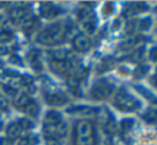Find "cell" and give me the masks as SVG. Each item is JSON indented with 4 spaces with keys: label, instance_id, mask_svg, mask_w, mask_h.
<instances>
[{
    "label": "cell",
    "instance_id": "cell-32",
    "mask_svg": "<svg viewBox=\"0 0 157 145\" xmlns=\"http://www.w3.org/2000/svg\"><path fill=\"white\" fill-rule=\"evenodd\" d=\"M46 145H60V144H59L57 139L50 138V139H46Z\"/></svg>",
    "mask_w": 157,
    "mask_h": 145
},
{
    "label": "cell",
    "instance_id": "cell-26",
    "mask_svg": "<svg viewBox=\"0 0 157 145\" xmlns=\"http://www.w3.org/2000/svg\"><path fill=\"white\" fill-rule=\"evenodd\" d=\"M17 125L20 126L21 130H29L33 128V123H31L30 120H28V119L26 118H22L18 120Z\"/></svg>",
    "mask_w": 157,
    "mask_h": 145
},
{
    "label": "cell",
    "instance_id": "cell-36",
    "mask_svg": "<svg viewBox=\"0 0 157 145\" xmlns=\"http://www.w3.org/2000/svg\"><path fill=\"white\" fill-rule=\"evenodd\" d=\"M0 145H10V141H9V139L0 138Z\"/></svg>",
    "mask_w": 157,
    "mask_h": 145
},
{
    "label": "cell",
    "instance_id": "cell-16",
    "mask_svg": "<svg viewBox=\"0 0 157 145\" xmlns=\"http://www.w3.org/2000/svg\"><path fill=\"white\" fill-rule=\"evenodd\" d=\"M52 58L55 61H67L69 54H68L67 51L65 50H57V51H53L52 52Z\"/></svg>",
    "mask_w": 157,
    "mask_h": 145
},
{
    "label": "cell",
    "instance_id": "cell-5",
    "mask_svg": "<svg viewBox=\"0 0 157 145\" xmlns=\"http://www.w3.org/2000/svg\"><path fill=\"white\" fill-rule=\"evenodd\" d=\"M76 14H78V20L81 21L82 24L94 20V14H93L92 8H90L87 3H82V5L78 8Z\"/></svg>",
    "mask_w": 157,
    "mask_h": 145
},
{
    "label": "cell",
    "instance_id": "cell-9",
    "mask_svg": "<svg viewBox=\"0 0 157 145\" xmlns=\"http://www.w3.org/2000/svg\"><path fill=\"white\" fill-rule=\"evenodd\" d=\"M40 12L44 17H53L59 13V10L51 2H43L40 6Z\"/></svg>",
    "mask_w": 157,
    "mask_h": 145
},
{
    "label": "cell",
    "instance_id": "cell-31",
    "mask_svg": "<svg viewBox=\"0 0 157 145\" xmlns=\"http://www.w3.org/2000/svg\"><path fill=\"white\" fill-rule=\"evenodd\" d=\"M10 63H14V65H21L22 66V59L17 56V55H12L10 57Z\"/></svg>",
    "mask_w": 157,
    "mask_h": 145
},
{
    "label": "cell",
    "instance_id": "cell-37",
    "mask_svg": "<svg viewBox=\"0 0 157 145\" xmlns=\"http://www.w3.org/2000/svg\"><path fill=\"white\" fill-rule=\"evenodd\" d=\"M120 25H121L120 21H115V22L113 23V30H116V29L120 28Z\"/></svg>",
    "mask_w": 157,
    "mask_h": 145
},
{
    "label": "cell",
    "instance_id": "cell-7",
    "mask_svg": "<svg viewBox=\"0 0 157 145\" xmlns=\"http://www.w3.org/2000/svg\"><path fill=\"white\" fill-rule=\"evenodd\" d=\"M51 67L53 71L58 74H63L72 69L73 67V60H67V61H51Z\"/></svg>",
    "mask_w": 157,
    "mask_h": 145
},
{
    "label": "cell",
    "instance_id": "cell-2",
    "mask_svg": "<svg viewBox=\"0 0 157 145\" xmlns=\"http://www.w3.org/2000/svg\"><path fill=\"white\" fill-rule=\"evenodd\" d=\"M114 104L117 109L124 112H130V111L137 110L140 106V103L137 99L130 96L125 89H121L115 96Z\"/></svg>",
    "mask_w": 157,
    "mask_h": 145
},
{
    "label": "cell",
    "instance_id": "cell-28",
    "mask_svg": "<svg viewBox=\"0 0 157 145\" xmlns=\"http://www.w3.org/2000/svg\"><path fill=\"white\" fill-rule=\"evenodd\" d=\"M114 11V5L112 2H108L103 7V15H110Z\"/></svg>",
    "mask_w": 157,
    "mask_h": 145
},
{
    "label": "cell",
    "instance_id": "cell-11",
    "mask_svg": "<svg viewBox=\"0 0 157 145\" xmlns=\"http://www.w3.org/2000/svg\"><path fill=\"white\" fill-rule=\"evenodd\" d=\"M63 120L61 115L56 111H48L44 117V125H57Z\"/></svg>",
    "mask_w": 157,
    "mask_h": 145
},
{
    "label": "cell",
    "instance_id": "cell-8",
    "mask_svg": "<svg viewBox=\"0 0 157 145\" xmlns=\"http://www.w3.org/2000/svg\"><path fill=\"white\" fill-rule=\"evenodd\" d=\"M73 46L78 52H86L90 48V40L84 35H76L73 39Z\"/></svg>",
    "mask_w": 157,
    "mask_h": 145
},
{
    "label": "cell",
    "instance_id": "cell-33",
    "mask_svg": "<svg viewBox=\"0 0 157 145\" xmlns=\"http://www.w3.org/2000/svg\"><path fill=\"white\" fill-rule=\"evenodd\" d=\"M156 55H157V53H156V48H153L152 50H151V52H150V59L152 61H156Z\"/></svg>",
    "mask_w": 157,
    "mask_h": 145
},
{
    "label": "cell",
    "instance_id": "cell-21",
    "mask_svg": "<svg viewBox=\"0 0 157 145\" xmlns=\"http://www.w3.org/2000/svg\"><path fill=\"white\" fill-rule=\"evenodd\" d=\"M105 131L107 134L109 135H112L116 132V124L113 119H108L105 121Z\"/></svg>",
    "mask_w": 157,
    "mask_h": 145
},
{
    "label": "cell",
    "instance_id": "cell-17",
    "mask_svg": "<svg viewBox=\"0 0 157 145\" xmlns=\"http://www.w3.org/2000/svg\"><path fill=\"white\" fill-rule=\"evenodd\" d=\"M30 101L29 100V97L27 93H20V95L15 96V100H14V103L17 108H25L28 102Z\"/></svg>",
    "mask_w": 157,
    "mask_h": 145
},
{
    "label": "cell",
    "instance_id": "cell-23",
    "mask_svg": "<svg viewBox=\"0 0 157 145\" xmlns=\"http://www.w3.org/2000/svg\"><path fill=\"white\" fill-rule=\"evenodd\" d=\"M152 26V20L151 17H145L143 20L140 21L139 23V29L142 31H146L150 29V27Z\"/></svg>",
    "mask_w": 157,
    "mask_h": 145
},
{
    "label": "cell",
    "instance_id": "cell-30",
    "mask_svg": "<svg viewBox=\"0 0 157 145\" xmlns=\"http://www.w3.org/2000/svg\"><path fill=\"white\" fill-rule=\"evenodd\" d=\"M8 109H9V103H8L7 99L0 95V110L7 111Z\"/></svg>",
    "mask_w": 157,
    "mask_h": 145
},
{
    "label": "cell",
    "instance_id": "cell-12",
    "mask_svg": "<svg viewBox=\"0 0 157 145\" xmlns=\"http://www.w3.org/2000/svg\"><path fill=\"white\" fill-rule=\"evenodd\" d=\"M10 16H11L12 20L22 21V22L29 18L28 12L24 8H14V9H12V11L10 12Z\"/></svg>",
    "mask_w": 157,
    "mask_h": 145
},
{
    "label": "cell",
    "instance_id": "cell-10",
    "mask_svg": "<svg viewBox=\"0 0 157 145\" xmlns=\"http://www.w3.org/2000/svg\"><path fill=\"white\" fill-rule=\"evenodd\" d=\"M27 58H28L31 67L36 71H41L42 65H41V61H40V55L38 51H30L28 53V55H27Z\"/></svg>",
    "mask_w": 157,
    "mask_h": 145
},
{
    "label": "cell",
    "instance_id": "cell-18",
    "mask_svg": "<svg viewBox=\"0 0 157 145\" xmlns=\"http://www.w3.org/2000/svg\"><path fill=\"white\" fill-rule=\"evenodd\" d=\"M43 134L46 139H50V138L56 139V125H44Z\"/></svg>",
    "mask_w": 157,
    "mask_h": 145
},
{
    "label": "cell",
    "instance_id": "cell-24",
    "mask_svg": "<svg viewBox=\"0 0 157 145\" xmlns=\"http://www.w3.org/2000/svg\"><path fill=\"white\" fill-rule=\"evenodd\" d=\"M38 143V138L36 136H29V138H23L18 141L17 145H35Z\"/></svg>",
    "mask_w": 157,
    "mask_h": 145
},
{
    "label": "cell",
    "instance_id": "cell-4",
    "mask_svg": "<svg viewBox=\"0 0 157 145\" xmlns=\"http://www.w3.org/2000/svg\"><path fill=\"white\" fill-rule=\"evenodd\" d=\"M75 136H94V125L90 120H80L75 125Z\"/></svg>",
    "mask_w": 157,
    "mask_h": 145
},
{
    "label": "cell",
    "instance_id": "cell-27",
    "mask_svg": "<svg viewBox=\"0 0 157 145\" xmlns=\"http://www.w3.org/2000/svg\"><path fill=\"white\" fill-rule=\"evenodd\" d=\"M144 119H145L146 121H150V123H154L155 120H156V111L154 110V109H151V110H148L147 112L145 113V115H144Z\"/></svg>",
    "mask_w": 157,
    "mask_h": 145
},
{
    "label": "cell",
    "instance_id": "cell-38",
    "mask_svg": "<svg viewBox=\"0 0 157 145\" xmlns=\"http://www.w3.org/2000/svg\"><path fill=\"white\" fill-rule=\"evenodd\" d=\"M1 127H2V123H1V120H0V129H1Z\"/></svg>",
    "mask_w": 157,
    "mask_h": 145
},
{
    "label": "cell",
    "instance_id": "cell-25",
    "mask_svg": "<svg viewBox=\"0 0 157 145\" xmlns=\"http://www.w3.org/2000/svg\"><path fill=\"white\" fill-rule=\"evenodd\" d=\"M133 125H135V120L133 119H124V120H122V124H121V126H122V130H124V131H130L131 129H132Z\"/></svg>",
    "mask_w": 157,
    "mask_h": 145
},
{
    "label": "cell",
    "instance_id": "cell-14",
    "mask_svg": "<svg viewBox=\"0 0 157 145\" xmlns=\"http://www.w3.org/2000/svg\"><path fill=\"white\" fill-rule=\"evenodd\" d=\"M74 145H96V138L94 136H75Z\"/></svg>",
    "mask_w": 157,
    "mask_h": 145
},
{
    "label": "cell",
    "instance_id": "cell-6",
    "mask_svg": "<svg viewBox=\"0 0 157 145\" xmlns=\"http://www.w3.org/2000/svg\"><path fill=\"white\" fill-rule=\"evenodd\" d=\"M45 100L51 105H61L68 101L67 97L63 93H58V91H52L48 93L45 95Z\"/></svg>",
    "mask_w": 157,
    "mask_h": 145
},
{
    "label": "cell",
    "instance_id": "cell-15",
    "mask_svg": "<svg viewBox=\"0 0 157 145\" xmlns=\"http://www.w3.org/2000/svg\"><path fill=\"white\" fill-rule=\"evenodd\" d=\"M21 128L20 126L17 125V123H13V124H10L9 127L7 129V134L9 136V139H16L21 133Z\"/></svg>",
    "mask_w": 157,
    "mask_h": 145
},
{
    "label": "cell",
    "instance_id": "cell-3",
    "mask_svg": "<svg viewBox=\"0 0 157 145\" xmlns=\"http://www.w3.org/2000/svg\"><path fill=\"white\" fill-rule=\"evenodd\" d=\"M113 89H114L113 85H111L109 82H107L105 80H100L95 83L90 95H92V97L94 99L102 100L109 97L113 93Z\"/></svg>",
    "mask_w": 157,
    "mask_h": 145
},
{
    "label": "cell",
    "instance_id": "cell-19",
    "mask_svg": "<svg viewBox=\"0 0 157 145\" xmlns=\"http://www.w3.org/2000/svg\"><path fill=\"white\" fill-rule=\"evenodd\" d=\"M67 132H68V126L65 121L61 120L59 124H57L56 125V139L66 136Z\"/></svg>",
    "mask_w": 157,
    "mask_h": 145
},
{
    "label": "cell",
    "instance_id": "cell-34",
    "mask_svg": "<svg viewBox=\"0 0 157 145\" xmlns=\"http://www.w3.org/2000/svg\"><path fill=\"white\" fill-rule=\"evenodd\" d=\"M126 29H127V32L131 35L133 32V30H135V23H128Z\"/></svg>",
    "mask_w": 157,
    "mask_h": 145
},
{
    "label": "cell",
    "instance_id": "cell-35",
    "mask_svg": "<svg viewBox=\"0 0 157 145\" xmlns=\"http://www.w3.org/2000/svg\"><path fill=\"white\" fill-rule=\"evenodd\" d=\"M8 53V48L6 44L0 43V55H6Z\"/></svg>",
    "mask_w": 157,
    "mask_h": 145
},
{
    "label": "cell",
    "instance_id": "cell-22",
    "mask_svg": "<svg viewBox=\"0 0 157 145\" xmlns=\"http://www.w3.org/2000/svg\"><path fill=\"white\" fill-rule=\"evenodd\" d=\"M13 39V35H12V32H10V31L8 30H3V31H0V43H7V42L11 41V40Z\"/></svg>",
    "mask_w": 157,
    "mask_h": 145
},
{
    "label": "cell",
    "instance_id": "cell-20",
    "mask_svg": "<svg viewBox=\"0 0 157 145\" xmlns=\"http://www.w3.org/2000/svg\"><path fill=\"white\" fill-rule=\"evenodd\" d=\"M135 44H137V39H136L135 37H129V38H127V39H125L124 41L121 43L120 48L124 51L130 50Z\"/></svg>",
    "mask_w": 157,
    "mask_h": 145
},
{
    "label": "cell",
    "instance_id": "cell-1",
    "mask_svg": "<svg viewBox=\"0 0 157 145\" xmlns=\"http://www.w3.org/2000/svg\"><path fill=\"white\" fill-rule=\"evenodd\" d=\"M66 31L67 27H65V25L61 23H56L43 29L38 36L37 41L43 45H56L63 41Z\"/></svg>",
    "mask_w": 157,
    "mask_h": 145
},
{
    "label": "cell",
    "instance_id": "cell-29",
    "mask_svg": "<svg viewBox=\"0 0 157 145\" xmlns=\"http://www.w3.org/2000/svg\"><path fill=\"white\" fill-rule=\"evenodd\" d=\"M3 90H5L6 93H8L9 96H12V97H15V96L17 95V90H16V88L10 86V85H6V86L3 87Z\"/></svg>",
    "mask_w": 157,
    "mask_h": 145
},
{
    "label": "cell",
    "instance_id": "cell-13",
    "mask_svg": "<svg viewBox=\"0 0 157 145\" xmlns=\"http://www.w3.org/2000/svg\"><path fill=\"white\" fill-rule=\"evenodd\" d=\"M24 111L28 116L31 117H37L38 114H39V105H38L37 102L35 101H29L28 103L25 105Z\"/></svg>",
    "mask_w": 157,
    "mask_h": 145
}]
</instances>
